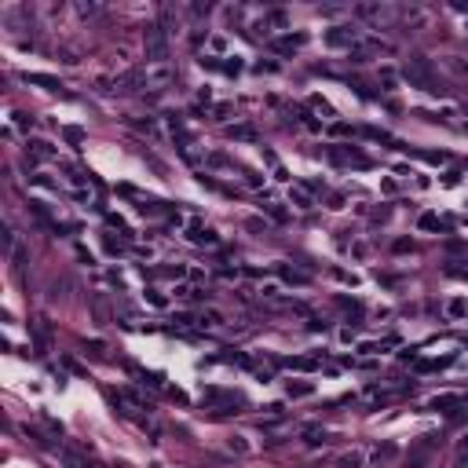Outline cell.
Listing matches in <instances>:
<instances>
[{
	"mask_svg": "<svg viewBox=\"0 0 468 468\" xmlns=\"http://www.w3.org/2000/svg\"><path fill=\"white\" fill-rule=\"evenodd\" d=\"M402 73H406V81L410 84H417V88H428V91H439V88H435L432 84V66H428V59H410L406 62V70H402Z\"/></svg>",
	"mask_w": 468,
	"mask_h": 468,
	"instance_id": "cell-1",
	"label": "cell"
},
{
	"mask_svg": "<svg viewBox=\"0 0 468 468\" xmlns=\"http://www.w3.org/2000/svg\"><path fill=\"white\" fill-rule=\"evenodd\" d=\"M300 44H304V37H282V40L274 44V48H278V52H296Z\"/></svg>",
	"mask_w": 468,
	"mask_h": 468,
	"instance_id": "cell-4",
	"label": "cell"
},
{
	"mask_svg": "<svg viewBox=\"0 0 468 468\" xmlns=\"http://www.w3.org/2000/svg\"><path fill=\"white\" fill-rule=\"evenodd\" d=\"M420 227H428V230H435V227H443L435 216H420Z\"/></svg>",
	"mask_w": 468,
	"mask_h": 468,
	"instance_id": "cell-7",
	"label": "cell"
},
{
	"mask_svg": "<svg viewBox=\"0 0 468 468\" xmlns=\"http://www.w3.org/2000/svg\"><path fill=\"white\" fill-rule=\"evenodd\" d=\"M168 44H165V29L161 26H147V59L150 62H165Z\"/></svg>",
	"mask_w": 468,
	"mask_h": 468,
	"instance_id": "cell-2",
	"label": "cell"
},
{
	"mask_svg": "<svg viewBox=\"0 0 468 468\" xmlns=\"http://www.w3.org/2000/svg\"><path fill=\"white\" fill-rule=\"evenodd\" d=\"M26 81H29V84H44V88H62L55 77H44V73H26Z\"/></svg>",
	"mask_w": 468,
	"mask_h": 468,
	"instance_id": "cell-3",
	"label": "cell"
},
{
	"mask_svg": "<svg viewBox=\"0 0 468 468\" xmlns=\"http://www.w3.org/2000/svg\"><path fill=\"white\" fill-rule=\"evenodd\" d=\"M66 139L70 143H81V128H66Z\"/></svg>",
	"mask_w": 468,
	"mask_h": 468,
	"instance_id": "cell-11",
	"label": "cell"
},
{
	"mask_svg": "<svg viewBox=\"0 0 468 468\" xmlns=\"http://www.w3.org/2000/svg\"><path fill=\"white\" fill-rule=\"evenodd\" d=\"M168 77H172V70H165V66H161V70H154V73H150V81H154V84H165Z\"/></svg>",
	"mask_w": 468,
	"mask_h": 468,
	"instance_id": "cell-6",
	"label": "cell"
},
{
	"mask_svg": "<svg viewBox=\"0 0 468 468\" xmlns=\"http://www.w3.org/2000/svg\"><path fill=\"white\" fill-rule=\"evenodd\" d=\"M230 135H234V139H253L256 132L249 128V124H238V128H230Z\"/></svg>",
	"mask_w": 468,
	"mask_h": 468,
	"instance_id": "cell-5",
	"label": "cell"
},
{
	"mask_svg": "<svg viewBox=\"0 0 468 468\" xmlns=\"http://www.w3.org/2000/svg\"><path fill=\"white\" fill-rule=\"evenodd\" d=\"M340 468H358V454H351V457H344V461H340Z\"/></svg>",
	"mask_w": 468,
	"mask_h": 468,
	"instance_id": "cell-10",
	"label": "cell"
},
{
	"mask_svg": "<svg viewBox=\"0 0 468 468\" xmlns=\"http://www.w3.org/2000/svg\"><path fill=\"white\" fill-rule=\"evenodd\" d=\"M311 384H289V395H307Z\"/></svg>",
	"mask_w": 468,
	"mask_h": 468,
	"instance_id": "cell-8",
	"label": "cell"
},
{
	"mask_svg": "<svg viewBox=\"0 0 468 468\" xmlns=\"http://www.w3.org/2000/svg\"><path fill=\"white\" fill-rule=\"evenodd\" d=\"M325 40H330V44H348L351 37H348V33H330V37H325Z\"/></svg>",
	"mask_w": 468,
	"mask_h": 468,
	"instance_id": "cell-9",
	"label": "cell"
}]
</instances>
